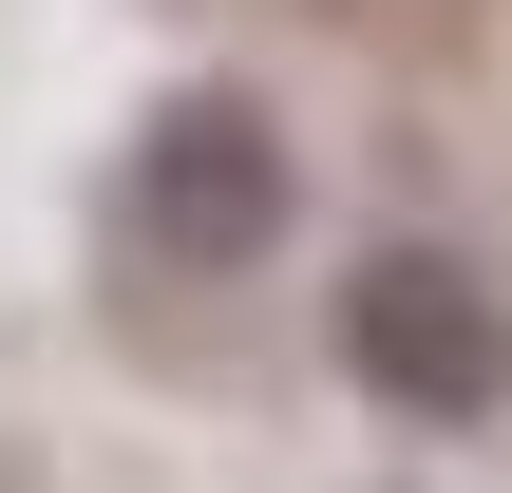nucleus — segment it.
Instances as JSON below:
<instances>
[{
	"mask_svg": "<svg viewBox=\"0 0 512 493\" xmlns=\"http://www.w3.org/2000/svg\"><path fill=\"white\" fill-rule=\"evenodd\" d=\"M342 19H380V38H456L475 0H342Z\"/></svg>",
	"mask_w": 512,
	"mask_h": 493,
	"instance_id": "nucleus-3",
	"label": "nucleus"
},
{
	"mask_svg": "<svg viewBox=\"0 0 512 493\" xmlns=\"http://www.w3.org/2000/svg\"><path fill=\"white\" fill-rule=\"evenodd\" d=\"M323 323H342V380H361V399H399V418H437V437L512 399V304L456 266V247H361Z\"/></svg>",
	"mask_w": 512,
	"mask_h": 493,
	"instance_id": "nucleus-1",
	"label": "nucleus"
},
{
	"mask_svg": "<svg viewBox=\"0 0 512 493\" xmlns=\"http://www.w3.org/2000/svg\"><path fill=\"white\" fill-rule=\"evenodd\" d=\"M285 209H304V171H285V133L247 114V95H171L152 133H133V228L171 247V266H266L285 247Z\"/></svg>",
	"mask_w": 512,
	"mask_h": 493,
	"instance_id": "nucleus-2",
	"label": "nucleus"
}]
</instances>
